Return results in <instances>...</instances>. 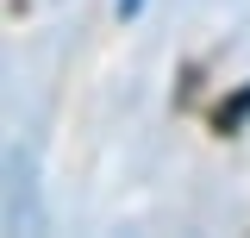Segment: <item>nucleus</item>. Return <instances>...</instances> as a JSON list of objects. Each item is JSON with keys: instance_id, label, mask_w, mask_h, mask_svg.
<instances>
[{"instance_id": "obj_1", "label": "nucleus", "mask_w": 250, "mask_h": 238, "mask_svg": "<svg viewBox=\"0 0 250 238\" xmlns=\"http://www.w3.org/2000/svg\"><path fill=\"white\" fill-rule=\"evenodd\" d=\"M244 119H250V88H238L231 100H225V107H219V132H238Z\"/></svg>"}]
</instances>
